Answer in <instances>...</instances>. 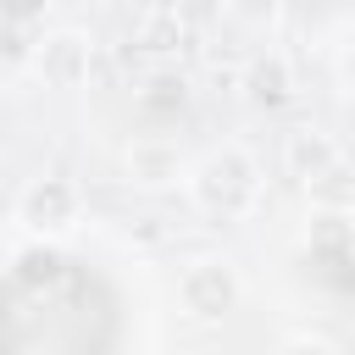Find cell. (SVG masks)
I'll use <instances>...</instances> for the list:
<instances>
[{"instance_id":"obj_4","label":"cell","mask_w":355,"mask_h":355,"mask_svg":"<svg viewBox=\"0 0 355 355\" xmlns=\"http://www.w3.org/2000/svg\"><path fill=\"white\" fill-rule=\"evenodd\" d=\"M78 189L67 183V178H33L22 194H17V222L28 227V233H39V239H50V233H67L72 222H78Z\"/></svg>"},{"instance_id":"obj_14","label":"cell","mask_w":355,"mask_h":355,"mask_svg":"<svg viewBox=\"0 0 355 355\" xmlns=\"http://www.w3.org/2000/svg\"><path fill=\"white\" fill-rule=\"evenodd\" d=\"M338 83H344V94L355 100V44H349V50L338 55Z\"/></svg>"},{"instance_id":"obj_5","label":"cell","mask_w":355,"mask_h":355,"mask_svg":"<svg viewBox=\"0 0 355 355\" xmlns=\"http://www.w3.org/2000/svg\"><path fill=\"white\" fill-rule=\"evenodd\" d=\"M122 172H128L133 189H172L178 178H189L183 150H178L166 133H144V139H133L128 155H122Z\"/></svg>"},{"instance_id":"obj_8","label":"cell","mask_w":355,"mask_h":355,"mask_svg":"<svg viewBox=\"0 0 355 355\" xmlns=\"http://www.w3.org/2000/svg\"><path fill=\"white\" fill-rule=\"evenodd\" d=\"M133 105H139L144 116H178V111L189 105V72H178V67H150V72L139 78V89H133Z\"/></svg>"},{"instance_id":"obj_13","label":"cell","mask_w":355,"mask_h":355,"mask_svg":"<svg viewBox=\"0 0 355 355\" xmlns=\"http://www.w3.org/2000/svg\"><path fill=\"white\" fill-rule=\"evenodd\" d=\"M344 239V216H316V244H338Z\"/></svg>"},{"instance_id":"obj_12","label":"cell","mask_w":355,"mask_h":355,"mask_svg":"<svg viewBox=\"0 0 355 355\" xmlns=\"http://www.w3.org/2000/svg\"><path fill=\"white\" fill-rule=\"evenodd\" d=\"M277 355H333V344L327 338H311V333H294V338H283Z\"/></svg>"},{"instance_id":"obj_3","label":"cell","mask_w":355,"mask_h":355,"mask_svg":"<svg viewBox=\"0 0 355 355\" xmlns=\"http://www.w3.org/2000/svg\"><path fill=\"white\" fill-rule=\"evenodd\" d=\"M28 67L50 89H78L89 78V67H94V39L83 28H44L28 44Z\"/></svg>"},{"instance_id":"obj_1","label":"cell","mask_w":355,"mask_h":355,"mask_svg":"<svg viewBox=\"0 0 355 355\" xmlns=\"http://www.w3.org/2000/svg\"><path fill=\"white\" fill-rule=\"evenodd\" d=\"M183 183H189V200L216 222H239V216H250L261 205V166L239 144H222V150L200 155Z\"/></svg>"},{"instance_id":"obj_6","label":"cell","mask_w":355,"mask_h":355,"mask_svg":"<svg viewBox=\"0 0 355 355\" xmlns=\"http://www.w3.org/2000/svg\"><path fill=\"white\" fill-rule=\"evenodd\" d=\"M239 89H244V100H250L255 111H277V105H288V100H294V67H288V55H283V50H261V55H250L244 72H239Z\"/></svg>"},{"instance_id":"obj_11","label":"cell","mask_w":355,"mask_h":355,"mask_svg":"<svg viewBox=\"0 0 355 355\" xmlns=\"http://www.w3.org/2000/svg\"><path fill=\"white\" fill-rule=\"evenodd\" d=\"M55 266H61V261H55L50 250H33V255H22V277H28V283H39V277L50 283V277H55Z\"/></svg>"},{"instance_id":"obj_9","label":"cell","mask_w":355,"mask_h":355,"mask_svg":"<svg viewBox=\"0 0 355 355\" xmlns=\"http://www.w3.org/2000/svg\"><path fill=\"white\" fill-rule=\"evenodd\" d=\"M305 200H311L316 216H349V211H355V161L338 155L327 172H316V178L305 183Z\"/></svg>"},{"instance_id":"obj_2","label":"cell","mask_w":355,"mask_h":355,"mask_svg":"<svg viewBox=\"0 0 355 355\" xmlns=\"http://www.w3.org/2000/svg\"><path fill=\"white\" fill-rule=\"evenodd\" d=\"M239 300H244V277H239V266L222 261V255H205V261H194V266L178 277V305H183L194 322H222L227 311H239Z\"/></svg>"},{"instance_id":"obj_7","label":"cell","mask_w":355,"mask_h":355,"mask_svg":"<svg viewBox=\"0 0 355 355\" xmlns=\"http://www.w3.org/2000/svg\"><path fill=\"white\" fill-rule=\"evenodd\" d=\"M338 155H344V150L333 144V133H322V128H311V122H300V128L283 133V166H288V178H300V183H311L316 172H327Z\"/></svg>"},{"instance_id":"obj_10","label":"cell","mask_w":355,"mask_h":355,"mask_svg":"<svg viewBox=\"0 0 355 355\" xmlns=\"http://www.w3.org/2000/svg\"><path fill=\"white\" fill-rule=\"evenodd\" d=\"M183 39H189L183 11H172V6H150V11H139V44H144L150 55H172Z\"/></svg>"}]
</instances>
